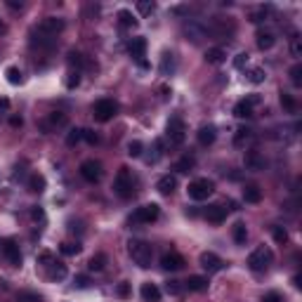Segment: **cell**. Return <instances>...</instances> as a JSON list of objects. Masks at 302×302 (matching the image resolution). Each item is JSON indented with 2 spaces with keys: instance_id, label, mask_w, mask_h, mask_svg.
<instances>
[{
  "instance_id": "obj_1",
  "label": "cell",
  "mask_w": 302,
  "mask_h": 302,
  "mask_svg": "<svg viewBox=\"0 0 302 302\" xmlns=\"http://www.w3.org/2000/svg\"><path fill=\"white\" fill-rule=\"evenodd\" d=\"M128 253H130V258H132V262H135L137 267H142V269L151 267V258H153L151 243L142 241V238H132V241L128 243Z\"/></svg>"
},
{
  "instance_id": "obj_2",
  "label": "cell",
  "mask_w": 302,
  "mask_h": 302,
  "mask_svg": "<svg viewBox=\"0 0 302 302\" xmlns=\"http://www.w3.org/2000/svg\"><path fill=\"white\" fill-rule=\"evenodd\" d=\"M189 198H194V201H205V198H210V196L215 194V184L213 180H208V177H196L189 182Z\"/></svg>"
},
{
  "instance_id": "obj_3",
  "label": "cell",
  "mask_w": 302,
  "mask_h": 302,
  "mask_svg": "<svg viewBox=\"0 0 302 302\" xmlns=\"http://www.w3.org/2000/svg\"><path fill=\"white\" fill-rule=\"evenodd\" d=\"M113 191L120 196V198H132L135 196V177L128 168H120L116 180H113Z\"/></svg>"
},
{
  "instance_id": "obj_4",
  "label": "cell",
  "mask_w": 302,
  "mask_h": 302,
  "mask_svg": "<svg viewBox=\"0 0 302 302\" xmlns=\"http://www.w3.org/2000/svg\"><path fill=\"white\" fill-rule=\"evenodd\" d=\"M165 137L170 142V147H182L184 140H187V125L180 116H173L165 125Z\"/></svg>"
},
{
  "instance_id": "obj_5",
  "label": "cell",
  "mask_w": 302,
  "mask_h": 302,
  "mask_svg": "<svg viewBox=\"0 0 302 302\" xmlns=\"http://www.w3.org/2000/svg\"><path fill=\"white\" fill-rule=\"evenodd\" d=\"M271 260H274V253H271L267 246H260V248H255L248 255V267L253 271H267L271 264Z\"/></svg>"
},
{
  "instance_id": "obj_6",
  "label": "cell",
  "mask_w": 302,
  "mask_h": 302,
  "mask_svg": "<svg viewBox=\"0 0 302 302\" xmlns=\"http://www.w3.org/2000/svg\"><path fill=\"white\" fill-rule=\"evenodd\" d=\"M116 113H118V104H116L113 99H99V102H95V107H92V116H95L99 123L111 120Z\"/></svg>"
},
{
  "instance_id": "obj_7",
  "label": "cell",
  "mask_w": 302,
  "mask_h": 302,
  "mask_svg": "<svg viewBox=\"0 0 302 302\" xmlns=\"http://www.w3.org/2000/svg\"><path fill=\"white\" fill-rule=\"evenodd\" d=\"M161 217V208L156 203H147V205H140L135 213H132V222L137 225H151Z\"/></svg>"
},
{
  "instance_id": "obj_8",
  "label": "cell",
  "mask_w": 302,
  "mask_h": 302,
  "mask_svg": "<svg viewBox=\"0 0 302 302\" xmlns=\"http://www.w3.org/2000/svg\"><path fill=\"white\" fill-rule=\"evenodd\" d=\"M80 175H83V180L90 184H97L99 180H102V175H104V170H102V163L95 161V158H87V161L80 163Z\"/></svg>"
},
{
  "instance_id": "obj_9",
  "label": "cell",
  "mask_w": 302,
  "mask_h": 302,
  "mask_svg": "<svg viewBox=\"0 0 302 302\" xmlns=\"http://www.w3.org/2000/svg\"><path fill=\"white\" fill-rule=\"evenodd\" d=\"M0 250H2V258L7 260V264L22 267V250H19V246H17L14 238H5L2 246H0Z\"/></svg>"
},
{
  "instance_id": "obj_10",
  "label": "cell",
  "mask_w": 302,
  "mask_h": 302,
  "mask_svg": "<svg viewBox=\"0 0 302 302\" xmlns=\"http://www.w3.org/2000/svg\"><path fill=\"white\" fill-rule=\"evenodd\" d=\"M184 264H187V260H184L177 250H168V253L161 255V267L165 271H180Z\"/></svg>"
},
{
  "instance_id": "obj_11",
  "label": "cell",
  "mask_w": 302,
  "mask_h": 302,
  "mask_svg": "<svg viewBox=\"0 0 302 302\" xmlns=\"http://www.w3.org/2000/svg\"><path fill=\"white\" fill-rule=\"evenodd\" d=\"M255 104H260V95H250V97L236 102V104H234V116H236V118H250Z\"/></svg>"
},
{
  "instance_id": "obj_12",
  "label": "cell",
  "mask_w": 302,
  "mask_h": 302,
  "mask_svg": "<svg viewBox=\"0 0 302 302\" xmlns=\"http://www.w3.org/2000/svg\"><path fill=\"white\" fill-rule=\"evenodd\" d=\"M66 123H69L66 113H62V111H52L45 120H40V130H43V132H54V130L64 128Z\"/></svg>"
},
{
  "instance_id": "obj_13",
  "label": "cell",
  "mask_w": 302,
  "mask_h": 302,
  "mask_svg": "<svg viewBox=\"0 0 302 302\" xmlns=\"http://www.w3.org/2000/svg\"><path fill=\"white\" fill-rule=\"evenodd\" d=\"M38 31L45 33V36L57 38V33L64 31V19H59V17H45L43 22L38 24Z\"/></svg>"
},
{
  "instance_id": "obj_14",
  "label": "cell",
  "mask_w": 302,
  "mask_h": 302,
  "mask_svg": "<svg viewBox=\"0 0 302 302\" xmlns=\"http://www.w3.org/2000/svg\"><path fill=\"white\" fill-rule=\"evenodd\" d=\"M198 262H201V267H203L208 274H215V271H220L225 267V262L217 258L215 253H201V260H198Z\"/></svg>"
},
{
  "instance_id": "obj_15",
  "label": "cell",
  "mask_w": 302,
  "mask_h": 302,
  "mask_svg": "<svg viewBox=\"0 0 302 302\" xmlns=\"http://www.w3.org/2000/svg\"><path fill=\"white\" fill-rule=\"evenodd\" d=\"M215 137H217L215 125H201V128H198V132H196V140H198V144H201V147H210V144L215 142Z\"/></svg>"
},
{
  "instance_id": "obj_16",
  "label": "cell",
  "mask_w": 302,
  "mask_h": 302,
  "mask_svg": "<svg viewBox=\"0 0 302 302\" xmlns=\"http://www.w3.org/2000/svg\"><path fill=\"white\" fill-rule=\"evenodd\" d=\"M205 220L213 222V225H222V222L226 220V208L225 205H220V203L210 205V208L205 210Z\"/></svg>"
},
{
  "instance_id": "obj_17",
  "label": "cell",
  "mask_w": 302,
  "mask_h": 302,
  "mask_svg": "<svg viewBox=\"0 0 302 302\" xmlns=\"http://www.w3.org/2000/svg\"><path fill=\"white\" fill-rule=\"evenodd\" d=\"M130 54L137 59V62H142L144 59V54H147V38H142V36H137V38H132L128 45Z\"/></svg>"
},
{
  "instance_id": "obj_18",
  "label": "cell",
  "mask_w": 302,
  "mask_h": 302,
  "mask_svg": "<svg viewBox=\"0 0 302 302\" xmlns=\"http://www.w3.org/2000/svg\"><path fill=\"white\" fill-rule=\"evenodd\" d=\"M264 165H267V161H264V156H262L258 149H253L246 153V168H248V170H264Z\"/></svg>"
},
{
  "instance_id": "obj_19",
  "label": "cell",
  "mask_w": 302,
  "mask_h": 302,
  "mask_svg": "<svg viewBox=\"0 0 302 302\" xmlns=\"http://www.w3.org/2000/svg\"><path fill=\"white\" fill-rule=\"evenodd\" d=\"M156 189H158L163 196L175 194V189H177V177H173V175H163L161 180L156 182Z\"/></svg>"
},
{
  "instance_id": "obj_20",
  "label": "cell",
  "mask_w": 302,
  "mask_h": 302,
  "mask_svg": "<svg viewBox=\"0 0 302 302\" xmlns=\"http://www.w3.org/2000/svg\"><path fill=\"white\" fill-rule=\"evenodd\" d=\"M66 64L71 66V71H80V69H83V66H92V62H90V59H87V57H83V54L80 52H76V50H71V52L66 54Z\"/></svg>"
},
{
  "instance_id": "obj_21",
  "label": "cell",
  "mask_w": 302,
  "mask_h": 302,
  "mask_svg": "<svg viewBox=\"0 0 302 302\" xmlns=\"http://www.w3.org/2000/svg\"><path fill=\"white\" fill-rule=\"evenodd\" d=\"M140 295H142V300L144 302H158L161 300V291H158L156 283H142Z\"/></svg>"
},
{
  "instance_id": "obj_22",
  "label": "cell",
  "mask_w": 302,
  "mask_h": 302,
  "mask_svg": "<svg viewBox=\"0 0 302 302\" xmlns=\"http://www.w3.org/2000/svg\"><path fill=\"white\" fill-rule=\"evenodd\" d=\"M26 187H29V191H31V194H43L45 187H47V182H45V177L40 173H33V175H29Z\"/></svg>"
},
{
  "instance_id": "obj_23",
  "label": "cell",
  "mask_w": 302,
  "mask_h": 302,
  "mask_svg": "<svg viewBox=\"0 0 302 302\" xmlns=\"http://www.w3.org/2000/svg\"><path fill=\"white\" fill-rule=\"evenodd\" d=\"M184 288H189L191 293H203L208 288V279L205 276H189V279L184 281Z\"/></svg>"
},
{
  "instance_id": "obj_24",
  "label": "cell",
  "mask_w": 302,
  "mask_h": 302,
  "mask_svg": "<svg viewBox=\"0 0 302 302\" xmlns=\"http://www.w3.org/2000/svg\"><path fill=\"white\" fill-rule=\"evenodd\" d=\"M231 238H234V243H238V246H243L248 241V229H246L243 222H236V225L231 226Z\"/></svg>"
},
{
  "instance_id": "obj_25",
  "label": "cell",
  "mask_w": 302,
  "mask_h": 302,
  "mask_svg": "<svg viewBox=\"0 0 302 302\" xmlns=\"http://www.w3.org/2000/svg\"><path fill=\"white\" fill-rule=\"evenodd\" d=\"M47 276H50L52 281H64L66 279V264H62V262L54 260L52 264L47 267Z\"/></svg>"
},
{
  "instance_id": "obj_26",
  "label": "cell",
  "mask_w": 302,
  "mask_h": 302,
  "mask_svg": "<svg viewBox=\"0 0 302 302\" xmlns=\"http://www.w3.org/2000/svg\"><path fill=\"white\" fill-rule=\"evenodd\" d=\"M243 198H246V203H260L262 201V189L258 184H248L243 189Z\"/></svg>"
},
{
  "instance_id": "obj_27",
  "label": "cell",
  "mask_w": 302,
  "mask_h": 302,
  "mask_svg": "<svg viewBox=\"0 0 302 302\" xmlns=\"http://www.w3.org/2000/svg\"><path fill=\"white\" fill-rule=\"evenodd\" d=\"M274 43H276V36H274L271 31H260L258 33V47L260 50H271Z\"/></svg>"
},
{
  "instance_id": "obj_28",
  "label": "cell",
  "mask_w": 302,
  "mask_h": 302,
  "mask_svg": "<svg viewBox=\"0 0 302 302\" xmlns=\"http://www.w3.org/2000/svg\"><path fill=\"white\" fill-rule=\"evenodd\" d=\"M225 59H226V52L222 47H210V50L205 52V62H208V64H222Z\"/></svg>"
},
{
  "instance_id": "obj_29",
  "label": "cell",
  "mask_w": 302,
  "mask_h": 302,
  "mask_svg": "<svg viewBox=\"0 0 302 302\" xmlns=\"http://www.w3.org/2000/svg\"><path fill=\"white\" fill-rule=\"evenodd\" d=\"M175 54L173 52H163V59H161V74L163 76H173L175 74Z\"/></svg>"
},
{
  "instance_id": "obj_30",
  "label": "cell",
  "mask_w": 302,
  "mask_h": 302,
  "mask_svg": "<svg viewBox=\"0 0 302 302\" xmlns=\"http://www.w3.org/2000/svg\"><path fill=\"white\" fill-rule=\"evenodd\" d=\"M194 165H196V158H194V156L184 153L182 158L175 163V170H177V173H189V170H194Z\"/></svg>"
},
{
  "instance_id": "obj_31",
  "label": "cell",
  "mask_w": 302,
  "mask_h": 302,
  "mask_svg": "<svg viewBox=\"0 0 302 302\" xmlns=\"http://www.w3.org/2000/svg\"><path fill=\"white\" fill-rule=\"evenodd\" d=\"M109 258L104 255V253H97V255H92L90 258V262H87V267H90V271H102L104 267H107Z\"/></svg>"
},
{
  "instance_id": "obj_32",
  "label": "cell",
  "mask_w": 302,
  "mask_h": 302,
  "mask_svg": "<svg viewBox=\"0 0 302 302\" xmlns=\"http://www.w3.org/2000/svg\"><path fill=\"white\" fill-rule=\"evenodd\" d=\"M118 24L123 29H135L137 26V19H135V14L130 10H120L118 12Z\"/></svg>"
},
{
  "instance_id": "obj_33",
  "label": "cell",
  "mask_w": 302,
  "mask_h": 302,
  "mask_svg": "<svg viewBox=\"0 0 302 302\" xmlns=\"http://www.w3.org/2000/svg\"><path fill=\"white\" fill-rule=\"evenodd\" d=\"M5 76H7V83H10V85H22L24 83V76L17 66H7V69H5Z\"/></svg>"
},
{
  "instance_id": "obj_34",
  "label": "cell",
  "mask_w": 302,
  "mask_h": 302,
  "mask_svg": "<svg viewBox=\"0 0 302 302\" xmlns=\"http://www.w3.org/2000/svg\"><path fill=\"white\" fill-rule=\"evenodd\" d=\"M279 102H281V107L286 109V111H291V113H295V111H298V102H295V97H293V95H288V92H281Z\"/></svg>"
},
{
  "instance_id": "obj_35",
  "label": "cell",
  "mask_w": 302,
  "mask_h": 302,
  "mask_svg": "<svg viewBox=\"0 0 302 302\" xmlns=\"http://www.w3.org/2000/svg\"><path fill=\"white\" fill-rule=\"evenodd\" d=\"M59 250H62V255H78V253L83 250V246H80V243H71V241H66V243L59 246Z\"/></svg>"
},
{
  "instance_id": "obj_36",
  "label": "cell",
  "mask_w": 302,
  "mask_h": 302,
  "mask_svg": "<svg viewBox=\"0 0 302 302\" xmlns=\"http://www.w3.org/2000/svg\"><path fill=\"white\" fill-rule=\"evenodd\" d=\"M64 85L69 87V90H74V87L80 85V71H69L64 78Z\"/></svg>"
},
{
  "instance_id": "obj_37",
  "label": "cell",
  "mask_w": 302,
  "mask_h": 302,
  "mask_svg": "<svg viewBox=\"0 0 302 302\" xmlns=\"http://www.w3.org/2000/svg\"><path fill=\"white\" fill-rule=\"evenodd\" d=\"M248 140H250V130L248 128H238L236 135H234V147H243Z\"/></svg>"
},
{
  "instance_id": "obj_38",
  "label": "cell",
  "mask_w": 302,
  "mask_h": 302,
  "mask_svg": "<svg viewBox=\"0 0 302 302\" xmlns=\"http://www.w3.org/2000/svg\"><path fill=\"white\" fill-rule=\"evenodd\" d=\"M264 78H267V71H264V69H253V71L248 74V80L250 83H255V85L264 83Z\"/></svg>"
},
{
  "instance_id": "obj_39",
  "label": "cell",
  "mask_w": 302,
  "mask_h": 302,
  "mask_svg": "<svg viewBox=\"0 0 302 302\" xmlns=\"http://www.w3.org/2000/svg\"><path fill=\"white\" fill-rule=\"evenodd\" d=\"M163 149H165L163 140H153V153L149 156V163H156V161H158V158L163 156Z\"/></svg>"
},
{
  "instance_id": "obj_40",
  "label": "cell",
  "mask_w": 302,
  "mask_h": 302,
  "mask_svg": "<svg viewBox=\"0 0 302 302\" xmlns=\"http://www.w3.org/2000/svg\"><path fill=\"white\" fill-rule=\"evenodd\" d=\"M83 140V130H78V128H74L69 135H66V147H76L78 142Z\"/></svg>"
},
{
  "instance_id": "obj_41",
  "label": "cell",
  "mask_w": 302,
  "mask_h": 302,
  "mask_svg": "<svg viewBox=\"0 0 302 302\" xmlns=\"http://www.w3.org/2000/svg\"><path fill=\"white\" fill-rule=\"evenodd\" d=\"M142 151H144V144H142L140 140H132V142L128 144V156H132V158L142 156Z\"/></svg>"
},
{
  "instance_id": "obj_42",
  "label": "cell",
  "mask_w": 302,
  "mask_h": 302,
  "mask_svg": "<svg viewBox=\"0 0 302 302\" xmlns=\"http://www.w3.org/2000/svg\"><path fill=\"white\" fill-rule=\"evenodd\" d=\"M271 236L276 243H286L288 241V231L283 229V226H271Z\"/></svg>"
},
{
  "instance_id": "obj_43",
  "label": "cell",
  "mask_w": 302,
  "mask_h": 302,
  "mask_svg": "<svg viewBox=\"0 0 302 302\" xmlns=\"http://www.w3.org/2000/svg\"><path fill=\"white\" fill-rule=\"evenodd\" d=\"M153 10H156V2H151V0H140V2H137V12H140V14H144V17H147V14H151Z\"/></svg>"
},
{
  "instance_id": "obj_44",
  "label": "cell",
  "mask_w": 302,
  "mask_h": 302,
  "mask_svg": "<svg viewBox=\"0 0 302 302\" xmlns=\"http://www.w3.org/2000/svg\"><path fill=\"white\" fill-rule=\"evenodd\" d=\"M291 83H293L295 87H300V85H302V66H300V64H295V66L291 69Z\"/></svg>"
},
{
  "instance_id": "obj_45",
  "label": "cell",
  "mask_w": 302,
  "mask_h": 302,
  "mask_svg": "<svg viewBox=\"0 0 302 302\" xmlns=\"http://www.w3.org/2000/svg\"><path fill=\"white\" fill-rule=\"evenodd\" d=\"M83 140H85L87 144H99V135L95 132V130L83 128Z\"/></svg>"
},
{
  "instance_id": "obj_46",
  "label": "cell",
  "mask_w": 302,
  "mask_h": 302,
  "mask_svg": "<svg viewBox=\"0 0 302 302\" xmlns=\"http://www.w3.org/2000/svg\"><path fill=\"white\" fill-rule=\"evenodd\" d=\"M52 262H54V255L50 250H43V253L38 255V264H43V267H50Z\"/></svg>"
},
{
  "instance_id": "obj_47",
  "label": "cell",
  "mask_w": 302,
  "mask_h": 302,
  "mask_svg": "<svg viewBox=\"0 0 302 302\" xmlns=\"http://www.w3.org/2000/svg\"><path fill=\"white\" fill-rule=\"evenodd\" d=\"M262 302H283V295L279 291H269L262 295Z\"/></svg>"
},
{
  "instance_id": "obj_48",
  "label": "cell",
  "mask_w": 302,
  "mask_h": 302,
  "mask_svg": "<svg viewBox=\"0 0 302 302\" xmlns=\"http://www.w3.org/2000/svg\"><path fill=\"white\" fill-rule=\"evenodd\" d=\"M165 291L170 293V295H180V293H182V286H180V281H168V283H165Z\"/></svg>"
},
{
  "instance_id": "obj_49",
  "label": "cell",
  "mask_w": 302,
  "mask_h": 302,
  "mask_svg": "<svg viewBox=\"0 0 302 302\" xmlns=\"http://www.w3.org/2000/svg\"><path fill=\"white\" fill-rule=\"evenodd\" d=\"M19 302H40V295H36V293H19Z\"/></svg>"
},
{
  "instance_id": "obj_50",
  "label": "cell",
  "mask_w": 302,
  "mask_h": 302,
  "mask_svg": "<svg viewBox=\"0 0 302 302\" xmlns=\"http://www.w3.org/2000/svg\"><path fill=\"white\" fill-rule=\"evenodd\" d=\"M291 54H293V57H300V54H302L300 38H298V36H293V43H291Z\"/></svg>"
},
{
  "instance_id": "obj_51",
  "label": "cell",
  "mask_w": 302,
  "mask_h": 302,
  "mask_svg": "<svg viewBox=\"0 0 302 302\" xmlns=\"http://www.w3.org/2000/svg\"><path fill=\"white\" fill-rule=\"evenodd\" d=\"M116 293H118V298H130V283H128V281H123V283H118V288H116Z\"/></svg>"
},
{
  "instance_id": "obj_52",
  "label": "cell",
  "mask_w": 302,
  "mask_h": 302,
  "mask_svg": "<svg viewBox=\"0 0 302 302\" xmlns=\"http://www.w3.org/2000/svg\"><path fill=\"white\" fill-rule=\"evenodd\" d=\"M246 64H248V54H246V52L236 54V59H234V66H236V69H243Z\"/></svg>"
},
{
  "instance_id": "obj_53",
  "label": "cell",
  "mask_w": 302,
  "mask_h": 302,
  "mask_svg": "<svg viewBox=\"0 0 302 302\" xmlns=\"http://www.w3.org/2000/svg\"><path fill=\"white\" fill-rule=\"evenodd\" d=\"M24 125V118L22 116H17V113H12L10 116V128H14V130H19Z\"/></svg>"
},
{
  "instance_id": "obj_54",
  "label": "cell",
  "mask_w": 302,
  "mask_h": 302,
  "mask_svg": "<svg viewBox=\"0 0 302 302\" xmlns=\"http://www.w3.org/2000/svg\"><path fill=\"white\" fill-rule=\"evenodd\" d=\"M74 283H76V288H87V286H90V279H87V276H83V274H78Z\"/></svg>"
},
{
  "instance_id": "obj_55",
  "label": "cell",
  "mask_w": 302,
  "mask_h": 302,
  "mask_svg": "<svg viewBox=\"0 0 302 302\" xmlns=\"http://www.w3.org/2000/svg\"><path fill=\"white\" fill-rule=\"evenodd\" d=\"M31 217L38 222V220H45V213H43V208H33L31 210Z\"/></svg>"
},
{
  "instance_id": "obj_56",
  "label": "cell",
  "mask_w": 302,
  "mask_h": 302,
  "mask_svg": "<svg viewBox=\"0 0 302 302\" xmlns=\"http://www.w3.org/2000/svg\"><path fill=\"white\" fill-rule=\"evenodd\" d=\"M7 109H10V99L0 97V113H7Z\"/></svg>"
},
{
  "instance_id": "obj_57",
  "label": "cell",
  "mask_w": 302,
  "mask_h": 302,
  "mask_svg": "<svg viewBox=\"0 0 302 302\" xmlns=\"http://www.w3.org/2000/svg\"><path fill=\"white\" fill-rule=\"evenodd\" d=\"M7 7H12V10H22V0L17 2V0H7Z\"/></svg>"
},
{
  "instance_id": "obj_58",
  "label": "cell",
  "mask_w": 302,
  "mask_h": 302,
  "mask_svg": "<svg viewBox=\"0 0 302 302\" xmlns=\"http://www.w3.org/2000/svg\"><path fill=\"white\" fill-rule=\"evenodd\" d=\"M7 31V26H5V22H2V19H0V36H2V33Z\"/></svg>"
}]
</instances>
